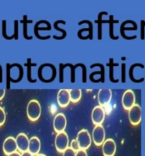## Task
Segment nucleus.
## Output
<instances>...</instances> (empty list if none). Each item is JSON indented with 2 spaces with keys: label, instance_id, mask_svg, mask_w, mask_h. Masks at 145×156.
Here are the masks:
<instances>
[{
  "label": "nucleus",
  "instance_id": "obj_1",
  "mask_svg": "<svg viewBox=\"0 0 145 156\" xmlns=\"http://www.w3.org/2000/svg\"><path fill=\"white\" fill-rule=\"evenodd\" d=\"M42 108L41 105L37 100L32 99L28 103L27 107V115L28 119L31 121H37L41 116Z\"/></svg>",
  "mask_w": 145,
  "mask_h": 156
},
{
  "label": "nucleus",
  "instance_id": "obj_2",
  "mask_svg": "<svg viewBox=\"0 0 145 156\" xmlns=\"http://www.w3.org/2000/svg\"><path fill=\"white\" fill-rule=\"evenodd\" d=\"M76 139L78 143L80 149H83V150H87V148H89L92 144V140H93L91 137L90 133L86 129L81 130L77 133V136Z\"/></svg>",
  "mask_w": 145,
  "mask_h": 156
},
{
  "label": "nucleus",
  "instance_id": "obj_3",
  "mask_svg": "<svg viewBox=\"0 0 145 156\" xmlns=\"http://www.w3.org/2000/svg\"><path fill=\"white\" fill-rule=\"evenodd\" d=\"M55 145L56 150L59 153H64L69 148V136L66 133H57L55 136Z\"/></svg>",
  "mask_w": 145,
  "mask_h": 156
},
{
  "label": "nucleus",
  "instance_id": "obj_4",
  "mask_svg": "<svg viewBox=\"0 0 145 156\" xmlns=\"http://www.w3.org/2000/svg\"><path fill=\"white\" fill-rule=\"evenodd\" d=\"M92 139L96 146H101L105 141V130L103 126H95L92 133Z\"/></svg>",
  "mask_w": 145,
  "mask_h": 156
},
{
  "label": "nucleus",
  "instance_id": "obj_5",
  "mask_svg": "<svg viewBox=\"0 0 145 156\" xmlns=\"http://www.w3.org/2000/svg\"><path fill=\"white\" fill-rule=\"evenodd\" d=\"M128 118L132 126H138L142 120V110L139 105H135L128 111Z\"/></svg>",
  "mask_w": 145,
  "mask_h": 156
},
{
  "label": "nucleus",
  "instance_id": "obj_6",
  "mask_svg": "<svg viewBox=\"0 0 145 156\" xmlns=\"http://www.w3.org/2000/svg\"><path fill=\"white\" fill-rule=\"evenodd\" d=\"M135 94L133 90L128 89L124 92V94L122 95V106L125 110H128L132 109L135 105Z\"/></svg>",
  "mask_w": 145,
  "mask_h": 156
},
{
  "label": "nucleus",
  "instance_id": "obj_7",
  "mask_svg": "<svg viewBox=\"0 0 145 156\" xmlns=\"http://www.w3.org/2000/svg\"><path fill=\"white\" fill-rule=\"evenodd\" d=\"M92 121L95 126H101L105 119V111L101 106H95L91 115Z\"/></svg>",
  "mask_w": 145,
  "mask_h": 156
},
{
  "label": "nucleus",
  "instance_id": "obj_8",
  "mask_svg": "<svg viewBox=\"0 0 145 156\" xmlns=\"http://www.w3.org/2000/svg\"><path fill=\"white\" fill-rule=\"evenodd\" d=\"M53 125H54V129H55V133H60L65 132L67 125V120L65 115L62 113L57 114L55 115V119H54Z\"/></svg>",
  "mask_w": 145,
  "mask_h": 156
},
{
  "label": "nucleus",
  "instance_id": "obj_9",
  "mask_svg": "<svg viewBox=\"0 0 145 156\" xmlns=\"http://www.w3.org/2000/svg\"><path fill=\"white\" fill-rule=\"evenodd\" d=\"M16 140L18 151L21 154L27 152L28 147H29V141H30L28 136L25 133H20L17 135Z\"/></svg>",
  "mask_w": 145,
  "mask_h": 156
},
{
  "label": "nucleus",
  "instance_id": "obj_10",
  "mask_svg": "<svg viewBox=\"0 0 145 156\" xmlns=\"http://www.w3.org/2000/svg\"><path fill=\"white\" fill-rule=\"evenodd\" d=\"M3 150L6 155H9L13 153L17 152V144H16V140L13 136H9L3 144Z\"/></svg>",
  "mask_w": 145,
  "mask_h": 156
},
{
  "label": "nucleus",
  "instance_id": "obj_11",
  "mask_svg": "<svg viewBox=\"0 0 145 156\" xmlns=\"http://www.w3.org/2000/svg\"><path fill=\"white\" fill-rule=\"evenodd\" d=\"M102 151L104 156H114L116 152V144L114 139H106L102 145Z\"/></svg>",
  "mask_w": 145,
  "mask_h": 156
},
{
  "label": "nucleus",
  "instance_id": "obj_12",
  "mask_svg": "<svg viewBox=\"0 0 145 156\" xmlns=\"http://www.w3.org/2000/svg\"><path fill=\"white\" fill-rule=\"evenodd\" d=\"M57 102L59 107L66 108L71 103V97L69 89H60L57 94Z\"/></svg>",
  "mask_w": 145,
  "mask_h": 156
},
{
  "label": "nucleus",
  "instance_id": "obj_13",
  "mask_svg": "<svg viewBox=\"0 0 145 156\" xmlns=\"http://www.w3.org/2000/svg\"><path fill=\"white\" fill-rule=\"evenodd\" d=\"M112 91L108 88H103L99 90L98 94V102L99 106H105L111 100Z\"/></svg>",
  "mask_w": 145,
  "mask_h": 156
},
{
  "label": "nucleus",
  "instance_id": "obj_14",
  "mask_svg": "<svg viewBox=\"0 0 145 156\" xmlns=\"http://www.w3.org/2000/svg\"><path fill=\"white\" fill-rule=\"evenodd\" d=\"M40 149H41V142L40 139L37 136H32L29 141V147H28V152L31 153L33 156L39 154Z\"/></svg>",
  "mask_w": 145,
  "mask_h": 156
},
{
  "label": "nucleus",
  "instance_id": "obj_15",
  "mask_svg": "<svg viewBox=\"0 0 145 156\" xmlns=\"http://www.w3.org/2000/svg\"><path fill=\"white\" fill-rule=\"evenodd\" d=\"M69 93H70V97H71V102L76 104L80 101L82 98V90L77 89V88L69 89Z\"/></svg>",
  "mask_w": 145,
  "mask_h": 156
},
{
  "label": "nucleus",
  "instance_id": "obj_16",
  "mask_svg": "<svg viewBox=\"0 0 145 156\" xmlns=\"http://www.w3.org/2000/svg\"><path fill=\"white\" fill-rule=\"evenodd\" d=\"M5 121H6V113L4 109L2 107H0V126L4 125Z\"/></svg>",
  "mask_w": 145,
  "mask_h": 156
},
{
  "label": "nucleus",
  "instance_id": "obj_17",
  "mask_svg": "<svg viewBox=\"0 0 145 156\" xmlns=\"http://www.w3.org/2000/svg\"><path fill=\"white\" fill-rule=\"evenodd\" d=\"M70 148L71 149H73L75 152H77L78 150H80V147H79V144L78 143H77V141H76V139H73V140L71 141V147Z\"/></svg>",
  "mask_w": 145,
  "mask_h": 156
},
{
  "label": "nucleus",
  "instance_id": "obj_18",
  "mask_svg": "<svg viewBox=\"0 0 145 156\" xmlns=\"http://www.w3.org/2000/svg\"><path fill=\"white\" fill-rule=\"evenodd\" d=\"M63 156H76V152L69 147L65 152L63 153Z\"/></svg>",
  "mask_w": 145,
  "mask_h": 156
},
{
  "label": "nucleus",
  "instance_id": "obj_19",
  "mask_svg": "<svg viewBox=\"0 0 145 156\" xmlns=\"http://www.w3.org/2000/svg\"><path fill=\"white\" fill-rule=\"evenodd\" d=\"M76 156H87V150L80 149V150H78L77 152H76Z\"/></svg>",
  "mask_w": 145,
  "mask_h": 156
},
{
  "label": "nucleus",
  "instance_id": "obj_20",
  "mask_svg": "<svg viewBox=\"0 0 145 156\" xmlns=\"http://www.w3.org/2000/svg\"><path fill=\"white\" fill-rule=\"evenodd\" d=\"M4 95H5V90L0 89V100H2L4 98Z\"/></svg>",
  "mask_w": 145,
  "mask_h": 156
},
{
  "label": "nucleus",
  "instance_id": "obj_21",
  "mask_svg": "<svg viewBox=\"0 0 145 156\" xmlns=\"http://www.w3.org/2000/svg\"><path fill=\"white\" fill-rule=\"evenodd\" d=\"M7 156H21V154H20V152H16V153H13L11 154H9V155Z\"/></svg>",
  "mask_w": 145,
  "mask_h": 156
},
{
  "label": "nucleus",
  "instance_id": "obj_22",
  "mask_svg": "<svg viewBox=\"0 0 145 156\" xmlns=\"http://www.w3.org/2000/svg\"><path fill=\"white\" fill-rule=\"evenodd\" d=\"M21 156H33L32 154H31V153H29L27 151V152H25V153H22L21 154Z\"/></svg>",
  "mask_w": 145,
  "mask_h": 156
},
{
  "label": "nucleus",
  "instance_id": "obj_23",
  "mask_svg": "<svg viewBox=\"0 0 145 156\" xmlns=\"http://www.w3.org/2000/svg\"><path fill=\"white\" fill-rule=\"evenodd\" d=\"M36 156H46L45 154H37V155Z\"/></svg>",
  "mask_w": 145,
  "mask_h": 156
}]
</instances>
